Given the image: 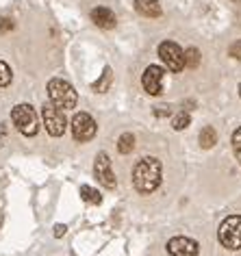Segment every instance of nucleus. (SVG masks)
Segmentation results:
<instances>
[{
	"mask_svg": "<svg viewBox=\"0 0 241 256\" xmlns=\"http://www.w3.org/2000/svg\"><path fill=\"white\" fill-rule=\"evenodd\" d=\"M218 239L226 250H241V215H230L222 222Z\"/></svg>",
	"mask_w": 241,
	"mask_h": 256,
	"instance_id": "3",
	"label": "nucleus"
},
{
	"mask_svg": "<svg viewBox=\"0 0 241 256\" xmlns=\"http://www.w3.org/2000/svg\"><path fill=\"white\" fill-rule=\"evenodd\" d=\"M218 144V132H215V128L213 126H204L200 130V146L202 148H213V146Z\"/></svg>",
	"mask_w": 241,
	"mask_h": 256,
	"instance_id": "13",
	"label": "nucleus"
},
{
	"mask_svg": "<svg viewBox=\"0 0 241 256\" xmlns=\"http://www.w3.org/2000/svg\"><path fill=\"white\" fill-rule=\"evenodd\" d=\"M234 2H241V0H234Z\"/></svg>",
	"mask_w": 241,
	"mask_h": 256,
	"instance_id": "26",
	"label": "nucleus"
},
{
	"mask_svg": "<svg viewBox=\"0 0 241 256\" xmlns=\"http://www.w3.org/2000/svg\"><path fill=\"white\" fill-rule=\"evenodd\" d=\"M239 94H241V85H239Z\"/></svg>",
	"mask_w": 241,
	"mask_h": 256,
	"instance_id": "25",
	"label": "nucleus"
},
{
	"mask_svg": "<svg viewBox=\"0 0 241 256\" xmlns=\"http://www.w3.org/2000/svg\"><path fill=\"white\" fill-rule=\"evenodd\" d=\"M135 9L144 18H158L161 16V4H158V0H135Z\"/></svg>",
	"mask_w": 241,
	"mask_h": 256,
	"instance_id": "12",
	"label": "nucleus"
},
{
	"mask_svg": "<svg viewBox=\"0 0 241 256\" xmlns=\"http://www.w3.org/2000/svg\"><path fill=\"white\" fill-rule=\"evenodd\" d=\"M158 56H161V61L166 63V68L170 72H180L185 68V54H182L178 44H174V42H163L158 46Z\"/></svg>",
	"mask_w": 241,
	"mask_h": 256,
	"instance_id": "7",
	"label": "nucleus"
},
{
	"mask_svg": "<svg viewBox=\"0 0 241 256\" xmlns=\"http://www.w3.org/2000/svg\"><path fill=\"white\" fill-rule=\"evenodd\" d=\"M132 148H135V135H132V132H124V135L118 139V150L122 152V154H130Z\"/></svg>",
	"mask_w": 241,
	"mask_h": 256,
	"instance_id": "14",
	"label": "nucleus"
},
{
	"mask_svg": "<svg viewBox=\"0 0 241 256\" xmlns=\"http://www.w3.org/2000/svg\"><path fill=\"white\" fill-rule=\"evenodd\" d=\"M154 115L156 118H168V115H172V108L170 106H154Z\"/></svg>",
	"mask_w": 241,
	"mask_h": 256,
	"instance_id": "23",
	"label": "nucleus"
},
{
	"mask_svg": "<svg viewBox=\"0 0 241 256\" xmlns=\"http://www.w3.org/2000/svg\"><path fill=\"white\" fill-rule=\"evenodd\" d=\"M111 85V68H104V74H102V78H100L98 82H94V92H98V94H102L106 92Z\"/></svg>",
	"mask_w": 241,
	"mask_h": 256,
	"instance_id": "18",
	"label": "nucleus"
},
{
	"mask_svg": "<svg viewBox=\"0 0 241 256\" xmlns=\"http://www.w3.org/2000/svg\"><path fill=\"white\" fill-rule=\"evenodd\" d=\"M92 22L96 24L98 28H116V14H113L111 9H106V7H96V9H92Z\"/></svg>",
	"mask_w": 241,
	"mask_h": 256,
	"instance_id": "11",
	"label": "nucleus"
},
{
	"mask_svg": "<svg viewBox=\"0 0 241 256\" xmlns=\"http://www.w3.org/2000/svg\"><path fill=\"white\" fill-rule=\"evenodd\" d=\"M42 118H44V126H46V130L52 137H61L63 132H66V128H68L66 113H63L61 108H56L52 102H50V104H44Z\"/></svg>",
	"mask_w": 241,
	"mask_h": 256,
	"instance_id": "5",
	"label": "nucleus"
},
{
	"mask_svg": "<svg viewBox=\"0 0 241 256\" xmlns=\"http://www.w3.org/2000/svg\"><path fill=\"white\" fill-rule=\"evenodd\" d=\"M14 20H9V18H2L0 20V33H9V30H14Z\"/></svg>",
	"mask_w": 241,
	"mask_h": 256,
	"instance_id": "22",
	"label": "nucleus"
},
{
	"mask_svg": "<svg viewBox=\"0 0 241 256\" xmlns=\"http://www.w3.org/2000/svg\"><path fill=\"white\" fill-rule=\"evenodd\" d=\"M228 54H230L232 59L241 61V40H237L234 44H230V48H228Z\"/></svg>",
	"mask_w": 241,
	"mask_h": 256,
	"instance_id": "21",
	"label": "nucleus"
},
{
	"mask_svg": "<svg viewBox=\"0 0 241 256\" xmlns=\"http://www.w3.org/2000/svg\"><path fill=\"white\" fill-rule=\"evenodd\" d=\"M192 124V115H189L187 111H180V113H176V118L172 120V126H174V130H185V128Z\"/></svg>",
	"mask_w": 241,
	"mask_h": 256,
	"instance_id": "17",
	"label": "nucleus"
},
{
	"mask_svg": "<svg viewBox=\"0 0 241 256\" xmlns=\"http://www.w3.org/2000/svg\"><path fill=\"white\" fill-rule=\"evenodd\" d=\"M11 122H14V126L26 137H33V135H37V130H40V126H37V115H35L30 104L14 106V111H11Z\"/></svg>",
	"mask_w": 241,
	"mask_h": 256,
	"instance_id": "4",
	"label": "nucleus"
},
{
	"mask_svg": "<svg viewBox=\"0 0 241 256\" xmlns=\"http://www.w3.org/2000/svg\"><path fill=\"white\" fill-rule=\"evenodd\" d=\"M80 198H83L85 202H90V204H100L102 202V196L98 194V189L90 187V184H83V187H80Z\"/></svg>",
	"mask_w": 241,
	"mask_h": 256,
	"instance_id": "15",
	"label": "nucleus"
},
{
	"mask_svg": "<svg viewBox=\"0 0 241 256\" xmlns=\"http://www.w3.org/2000/svg\"><path fill=\"white\" fill-rule=\"evenodd\" d=\"M96 130H98V126L90 113H76L72 118V135L76 142H80V144L90 142V139L96 137Z\"/></svg>",
	"mask_w": 241,
	"mask_h": 256,
	"instance_id": "6",
	"label": "nucleus"
},
{
	"mask_svg": "<svg viewBox=\"0 0 241 256\" xmlns=\"http://www.w3.org/2000/svg\"><path fill=\"white\" fill-rule=\"evenodd\" d=\"M66 232H68V226H66V224H56V226H54V236H56V239H61V236L66 234Z\"/></svg>",
	"mask_w": 241,
	"mask_h": 256,
	"instance_id": "24",
	"label": "nucleus"
},
{
	"mask_svg": "<svg viewBox=\"0 0 241 256\" xmlns=\"http://www.w3.org/2000/svg\"><path fill=\"white\" fill-rule=\"evenodd\" d=\"M232 148H234V154H237V158L241 161V128H237V130L232 132Z\"/></svg>",
	"mask_w": 241,
	"mask_h": 256,
	"instance_id": "20",
	"label": "nucleus"
},
{
	"mask_svg": "<svg viewBox=\"0 0 241 256\" xmlns=\"http://www.w3.org/2000/svg\"><path fill=\"white\" fill-rule=\"evenodd\" d=\"M182 54H185V68H192V70H196V68L200 66L202 56H200V50H198V48H187Z\"/></svg>",
	"mask_w": 241,
	"mask_h": 256,
	"instance_id": "16",
	"label": "nucleus"
},
{
	"mask_svg": "<svg viewBox=\"0 0 241 256\" xmlns=\"http://www.w3.org/2000/svg\"><path fill=\"white\" fill-rule=\"evenodd\" d=\"M132 184L139 194H152L161 184V161L154 156L142 158L132 170Z\"/></svg>",
	"mask_w": 241,
	"mask_h": 256,
	"instance_id": "1",
	"label": "nucleus"
},
{
	"mask_svg": "<svg viewBox=\"0 0 241 256\" xmlns=\"http://www.w3.org/2000/svg\"><path fill=\"white\" fill-rule=\"evenodd\" d=\"M48 98L56 108H61V111L74 108L76 102H78V96H76L74 87L63 78H52L48 82Z\"/></svg>",
	"mask_w": 241,
	"mask_h": 256,
	"instance_id": "2",
	"label": "nucleus"
},
{
	"mask_svg": "<svg viewBox=\"0 0 241 256\" xmlns=\"http://www.w3.org/2000/svg\"><path fill=\"white\" fill-rule=\"evenodd\" d=\"M163 78H166V72H163V68L150 66V68L144 70L142 85H144V89L150 96H158V94L163 92Z\"/></svg>",
	"mask_w": 241,
	"mask_h": 256,
	"instance_id": "9",
	"label": "nucleus"
},
{
	"mask_svg": "<svg viewBox=\"0 0 241 256\" xmlns=\"http://www.w3.org/2000/svg\"><path fill=\"white\" fill-rule=\"evenodd\" d=\"M168 252L172 256H198L200 246L189 236H174L168 241Z\"/></svg>",
	"mask_w": 241,
	"mask_h": 256,
	"instance_id": "10",
	"label": "nucleus"
},
{
	"mask_svg": "<svg viewBox=\"0 0 241 256\" xmlns=\"http://www.w3.org/2000/svg\"><path fill=\"white\" fill-rule=\"evenodd\" d=\"M11 78H14V74H11V68L7 66L4 61H0V87H7Z\"/></svg>",
	"mask_w": 241,
	"mask_h": 256,
	"instance_id": "19",
	"label": "nucleus"
},
{
	"mask_svg": "<svg viewBox=\"0 0 241 256\" xmlns=\"http://www.w3.org/2000/svg\"><path fill=\"white\" fill-rule=\"evenodd\" d=\"M94 172H96V178L104 184L106 189H113L118 184V178H116V174H113V170H111V158H109L106 152H100V154L96 156Z\"/></svg>",
	"mask_w": 241,
	"mask_h": 256,
	"instance_id": "8",
	"label": "nucleus"
}]
</instances>
